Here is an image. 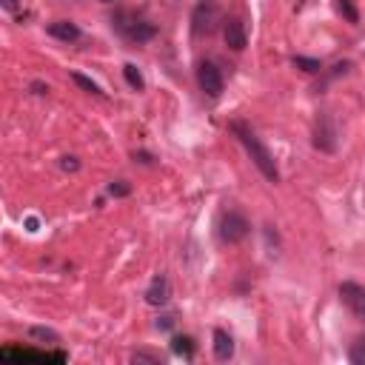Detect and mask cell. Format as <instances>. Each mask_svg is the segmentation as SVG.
Here are the masks:
<instances>
[{"label":"cell","mask_w":365,"mask_h":365,"mask_svg":"<svg viewBox=\"0 0 365 365\" xmlns=\"http://www.w3.org/2000/svg\"><path fill=\"white\" fill-rule=\"evenodd\" d=\"M228 129H231V134L242 143V148L249 151V157H251V163L260 169V174H263L268 182H280L277 160H274V155L268 151V146L257 137V132H254L249 123H242V120H234V123H231Z\"/></svg>","instance_id":"obj_1"},{"label":"cell","mask_w":365,"mask_h":365,"mask_svg":"<svg viewBox=\"0 0 365 365\" xmlns=\"http://www.w3.org/2000/svg\"><path fill=\"white\" fill-rule=\"evenodd\" d=\"M111 29L117 35H123L126 40H132V43H146V40H151L157 35V26L148 23L146 17H140L132 9H117L111 15Z\"/></svg>","instance_id":"obj_2"},{"label":"cell","mask_w":365,"mask_h":365,"mask_svg":"<svg viewBox=\"0 0 365 365\" xmlns=\"http://www.w3.org/2000/svg\"><path fill=\"white\" fill-rule=\"evenodd\" d=\"M220 23H226V20H223L217 0H197V6L192 12V32L197 38H211L217 32Z\"/></svg>","instance_id":"obj_3"},{"label":"cell","mask_w":365,"mask_h":365,"mask_svg":"<svg viewBox=\"0 0 365 365\" xmlns=\"http://www.w3.org/2000/svg\"><path fill=\"white\" fill-rule=\"evenodd\" d=\"M251 234V223L246 215H240V211H226L220 217V240L228 242V246H237Z\"/></svg>","instance_id":"obj_4"},{"label":"cell","mask_w":365,"mask_h":365,"mask_svg":"<svg viewBox=\"0 0 365 365\" xmlns=\"http://www.w3.org/2000/svg\"><path fill=\"white\" fill-rule=\"evenodd\" d=\"M337 143H340V126H337V120H334L328 111H323V114L317 117V123H314V148L331 155V151H337Z\"/></svg>","instance_id":"obj_5"},{"label":"cell","mask_w":365,"mask_h":365,"mask_svg":"<svg viewBox=\"0 0 365 365\" xmlns=\"http://www.w3.org/2000/svg\"><path fill=\"white\" fill-rule=\"evenodd\" d=\"M197 86L203 95H208L211 100H217L223 95V72L215 60H200L197 66Z\"/></svg>","instance_id":"obj_6"},{"label":"cell","mask_w":365,"mask_h":365,"mask_svg":"<svg viewBox=\"0 0 365 365\" xmlns=\"http://www.w3.org/2000/svg\"><path fill=\"white\" fill-rule=\"evenodd\" d=\"M223 38H226V46H228L231 52H242V49H246V43H249L246 26H242L240 17H228V20L223 23Z\"/></svg>","instance_id":"obj_7"},{"label":"cell","mask_w":365,"mask_h":365,"mask_svg":"<svg viewBox=\"0 0 365 365\" xmlns=\"http://www.w3.org/2000/svg\"><path fill=\"white\" fill-rule=\"evenodd\" d=\"M340 300L345 302V306L357 317H365V286H359V283H343L340 286Z\"/></svg>","instance_id":"obj_8"},{"label":"cell","mask_w":365,"mask_h":365,"mask_svg":"<svg viewBox=\"0 0 365 365\" xmlns=\"http://www.w3.org/2000/svg\"><path fill=\"white\" fill-rule=\"evenodd\" d=\"M46 32H49L54 40H63V43H75V40H80V26L72 23V20H54V23H49Z\"/></svg>","instance_id":"obj_9"},{"label":"cell","mask_w":365,"mask_h":365,"mask_svg":"<svg viewBox=\"0 0 365 365\" xmlns=\"http://www.w3.org/2000/svg\"><path fill=\"white\" fill-rule=\"evenodd\" d=\"M146 302L148 306H166L169 302V280L163 274H157V277L151 280V286L146 288Z\"/></svg>","instance_id":"obj_10"},{"label":"cell","mask_w":365,"mask_h":365,"mask_svg":"<svg viewBox=\"0 0 365 365\" xmlns=\"http://www.w3.org/2000/svg\"><path fill=\"white\" fill-rule=\"evenodd\" d=\"M215 357L220 362H228L234 357V340H231V334L223 331V328H215Z\"/></svg>","instance_id":"obj_11"},{"label":"cell","mask_w":365,"mask_h":365,"mask_svg":"<svg viewBox=\"0 0 365 365\" xmlns=\"http://www.w3.org/2000/svg\"><path fill=\"white\" fill-rule=\"evenodd\" d=\"M291 63H294L297 69H302L306 75H320V72H323V63H320L317 57H302V54H294V57H291Z\"/></svg>","instance_id":"obj_12"},{"label":"cell","mask_w":365,"mask_h":365,"mask_svg":"<svg viewBox=\"0 0 365 365\" xmlns=\"http://www.w3.org/2000/svg\"><path fill=\"white\" fill-rule=\"evenodd\" d=\"M334 9H337V15H343V20L359 23V12H357V3H354V0H334Z\"/></svg>","instance_id":"obj_13"},{"label":"cell","mask_w":365,"mask_h":365,"mask_svg":"<svg viewBox=\"0 0 365 365\" xmlns=\"http://www.w3.org/2000/svg\"><path fill=\"white\" fill-rule=\"evenodd\" d=\"M72 80H75V83H77L83 91H88V95H95V98H103V95H106V91H103V88H100L95 80H91V77H86V75H80V72H72Z\"/></svg>","instance_id":"obj_14"},{"label":"cell","mask_w":365,"mask_h":365,"mask_svg":"<svg viewBox=\"0 0 365 365\" xmlns=\"http://www.w3.org/2000/svg\"><path fill=\"white\" fill-rule=\"evenodd\" d=\"M29 337L40 340V343H57L60 334H57L54 328H46V325H32V328H29Z\"/></svg>","instance_id":"obj_15"},{"label":"cell","mask_w":365,"mask_h":365,"mask_svg":"<svg viewBox=\"0 0 365 365\" xmlns=\"http://www.w3.org/2000/svg\"><path fill=\"white\" fill-rule=\"evenodd\" d=\"M123 77H126V83H129L134 91H143V88H146V80H143V75H140V69H137L134 63H126V66H123Z\"/></svg>","instance_id":"obj_16"},{"label":"cell","mask_w":365,"mask_h":365,"mask_svg":"<svg viewBox=\"0 0 365 365\" xmlns=\"http://www.w3.org/2000/svg\"><path fill=\"white\" fill-rule=\"evenodd\" d=\"M171 351H174L177 357H186V359H189V357L194 354V340H192V337H174V340H171Z\"/></svg>","instance_id":"obj_17"},{"label":"cell","mask_w":365,"mask_h":365,"mask_svg":"<svg viewBox=\"0 0 365 365\" xmlns=\"http://www.w3.org/2000/svg\"><path fill=\"white\" fill-rule=\"evenodd\" d=\"M132 362H137V365H143V362L163 365V362H166V357H163V354H157V351H134V354H132Z\"/></svg>","instance_id":"obj_18"},{"label":"cell","mask_w":365,"mask_h":365,"mask_svg":"<svg viewBox=\"0 0 365 365\" xmlns=\"http://www.w3.org/2000/svg\"><path fill=\"white\" fill-rule=\"evenodd\" d=\"M348 69H351V63H337V66H331V72H325V80L314 88V91H323L325 88V83L328 80H337V77H343V75H348Z\"/></svg>","instance_id":"obj_19"},{"label":"cell","mask_w":365,"mask_h":365,"mask_svg":"<svg viewBox=\"0 0 365 365\" xmlns=\"http://www.w3.org/2000/svg\"><path fill=\"white\" fill-rule=\"evenodd\" d=\"M348 362L365 365V343H354V345L348 348Z\"/></svg>","instance_id":"obj_20"},{"label":"cell","mask_w":365,"mask_h":365,"mask_svg":"<svg viewBox=\"0 0 365 365\" xmlns=\"http://www.w3.org/2000/svg\"><path fill=\"white\" fill-rule=\"evenodd\" d=\"M132 189H129V182H123V180H117V182H111V186H109V194L111 197H126Z\"/></svg>","instance_id":"obj_21"},{"label":"cell","mask_w":365,"mask_h":365,"mask_svg":"<svg viewBox=\"0 0 365 365\" xmlns=\"http://www.w3.org/2000/svg\"><path fill=\"white\" fill-rule=\"evenodd\" d=\"M60 169H63V171H77L80 163H77V157H63V160H60Z\"/></svg>","instance_id":"obj_22"},{"label":"cell","mask_w":365,"mask_h":365,"mask_svg":"<svg viewBox=\"0 0 365 365\" xmlns=\"http://www.w3.org/2000/svg\"><path fill=\"white\" fill-rule=\"evenodd\" d=\"M0 6H3L6 12H12V15H15V12L20 9V0H0Z\"/></svg>","instance_id":"obj_23"},{"label":"cell","mask_w":365,"mask_h":365,"mask_svg":"<svg viewBox=\"0 0 365 365\" xmlns=\"http://www.w3.org/2000/svg\"><path fill=\"white\" fill-rule=\"evenodd\" d=\"M32 91H35V95H49V86L40 83V80H35V83H32Z\"/></svg>","instance_id":"obj_24"},{"label":"cell","mask_w":365,"mask_h":365,"mask_svg":"<svg viewBox=\"0 0 365 365\" xmlns=\"http://www.w3.org/2000/svg\"><path fill=\"white\" fill-rule=\"evenodd\" d=\"M171 323H174L171 317H160V320H157V328H160V331H169V328H171Z\"/></svg>","instance_id":"obj_25"},{"label":"cell","mask_w":365,"mask_h":365,"mask_svg":"<svg viewBox=\"0 0 365 365\" xmlns=\"http://www.w3.org/2000/svg\"><path fill=\"white\" fill-rule=\"evenodd\" d=\"M134 160H140V163H151V155H146V151H134Z\"/></svg>","instance_id":"obj_26"},{"label":"cell","mask_w":365,"mask_h":365,"mask_svg":"<svg viewBox=\"0 0 365 365\" xmlns=\"http://www.w3.org/2000/svg\"><path fill=\"white\" fill-rule=\"evenodd\" d=\"M106 3H109V0H106Z\"/></svg>","instance_id":"obj_27"}]
</instances>
